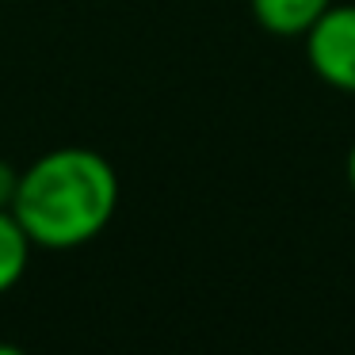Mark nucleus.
Here are the masks:
<instances>
[{
    "instance_id": "obj_1",
    "label": "nucleus",
    "mask_w": 355,
    "mask_h": 355,
    "mask_svg": "<svg viewBox=\"0 0 355 355\" xmlns=\"http://www.w3.org/2000/svg\"><path fill=\"white\" fill-rule=\"evenodd\" d=\"M119 210V176L107 157L65 146L19 172L12 214L39 248H77L96 241Z\"/></svg>"
},
{
    "instance_id": "obj_2",
    "label": "nucleus",
    "mask_w": 355,
    "mask_h": 355,
    "mask_svg": "<svg viewBox=\"0 0 355 355\" xmlns=\"http://www.w3.org/2000/svg\"><path fill=\"white\" fill-rule=\"evenodd\" d=\"M302 39L313 77L336 92L355 96V4L332 0Z\"/></svg>"
},
{
    "instance_id": "obj_3",
    "label": "nucleus",
    "mask_w": 355,
    "mask_h": 355,
    "mask_svg": "<svg viewBox=\"0 0 355 355\" xmlns=\"http://www.w3.org/2000/svg\"><path fill=\"white\" fill-rule=\"evenodd\" d=\"M329 4L332 0H248L252 19L279 39H302Z\"/></svg>"
},
{
    "instance_id": "obj_4",
    "label": "nucleus",
    "mask_w": 355,
    "mask_h": 355,
    "mask_svg": "<svg viewBox=\"0 0 355 355\" xmlns=\"http://www.w3.org/2000/svg\"><path fill=\"white\" fill-rule=\"evenodd\" d=\"M31 248L35 241L27 237L12 207H0V294H8L24 279L27 263H31Z\"/></svg>"
},
{
    "instance_id": "obj_5",
    "label": "nucleus",
    "mask_w": 355,
    "mask_h": 355,
    "mask_svg": "<svg viewBox=\"0 0 355 355\" xmlns=\"http://www.w3.org/2000/svg\"><path fill=\"white\" fill-rule=\"evenodd\" d=\"M16 187H19V172L12 168L8 161H0V207H12Z\"/></svg>"
},
{
    "instance_id": "obj_6",
    "label": "nucleus",
    "mask_w": 355,
    "mask_h": 355,
    "mask_svg": "<svg viewBox=\"0 0 355 355\" xmlns=\"http://www.w3.org/2000/svg\"><path fill=\"white\" fill-rule=\"evenodd\" d=\"M347 184H352V191H355V141H352V149H347Z\"/></svg>"
}]
</instances>
